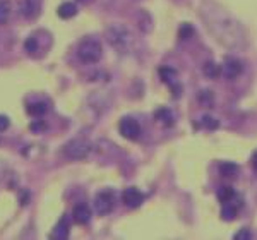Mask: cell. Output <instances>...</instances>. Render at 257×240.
<instances>
[{"label": "cell", "instance_id": "cell-22", "mask_svg": "<svg viewBox=\"0 0 257 240\" xmlns=\"http://www.w3.org/2000/svg\"><path fill=\"white\" fill-rule=\"evenodd\" d=\"M24 50L28 53H34L38 50V40L34 36H30L24 41Z\"/></svg>", "mask_w": 257, "mask_h": 240}, {"label": "cell", "instance_id": "cell-7", "mask_svg": "<svg viewBox=\"0 0 257 240\" xmlns=\"http://www.w3.org/2000/svg\"><path fill=\"white\" fill-rule=\"evenodd\" d=\"M242 72H243V64L240 62L239 59H235V57H226V59H225V65H223L225 78L233 81V79L239 78Z\"/></svg>", "mask_w": 257, "mask_h": 240}, {"label": "cell", "instance_id": "cell-6", "mask_svg": "<svg viewBox=\"0 0 257 240\" xmlns=\"http://www.w3.org/2000/svg\"><path fill=\"white\" fill-rule=\"evenodd\" d=\"M160 78L165 84L170 86V89L173 91V96L178 98L180 96V84L177 82V70L173 67H160Z\"/></svg>", "mask_w": 257, "mask_h": 240}, {"label": "cell", "instance_id": "cell-13", "mask_svg": "<svg viewBox=\"0 0 257 240\" xmlns=\"http://www.w3.org/2000/svg\"><path fill=\"white\" fill-rule=\"evenodd\" d=\"M57 14H59V17H62V19L74 17V16L77 14L76 4H72V2H64V4L60 5L59 9H57Z\"/></svg>", "mask_w": 257, "mask_h": 240}, {"label": "cell", "instance_id": "cell-25", "mask_svg": "<svg viewBox=\"0 0 257 240\" xmlns=\"http://www.w3.org/2000/svg\"><path fill=\"white\" fill-rule=\"evenodd\" d=\"M250 237H252V233H250L249 228H242L240 232L235 233V239H237V240H249Z\"/></svg>", "mask_w": 257, "mask_h": 240}, {"label": "cell", "instance_id": "cell-11", "mask_svg": "<svg viewBox=\"0 0 257 240\" xmlns=\"http://www.w3.org/2000/svg\"><path fill=\"white\" fill-rule=\"evenodd\" d=\"M69 216L67 214H64L62 218H60V222L57 223L55 230H53V233H51V239H67L69 237Z\"/></svg>", "mask_w": 257, "mask_h": 240}, {"label": "cell", "instance_id": "cell-23", "mask_svg": "<svg viewBox=\"0 0 257 240\" xmlns=\"http://www.w3.org/2000/svg\"><path fill=\"white\" fill-rule=\"evenodd\" d=\"M30 130L34 134L43 132V130H47V122H43V120H34V122L30 124Z\"/></svg>", "mask_w": 257, "mask_h": 240}, {"label": "cell", "instance_id": "cell-15", "mask_svg": "<svg viewBox=\"0 0 257 240\" xmlns=\"http://www.w3.org/2000/svg\"><path fill=\"white\" fill-rule=\"evenodd\" d=\"M216 197H218V201H220V203L226 204V203H230L233 197H235V191H233L230 185H223V187H220V191H218Z\"/></svg>", "mask_w": 257, "mask_h": 240}, {"label": "cell", "instance_id": "cell-12", "mask_svg": "<svg viewBox=\"0 0 257 240\" xmlns=\"http://www.w3.org/2000/svg\"><path fill=\"white\" fill-rule=\"evenodd\" d=\"M154 118H156L158 122H161L165 127L173 126V113L168 108H158V110L154 112Z\"/></svg>", "mask_w": 257, "mask_h": 240}, {"label": "cell", "instance_id": "cell-21", "mask_svg": "<svg viewBox=\"0 0 257 240\" xmlns=\"http://www.w3.org/2000/svg\"><path fill=\"white\" fill-rule=\"evenodd\" d=\"M202 126L206 127V129H209V130H214L220 127V124H218V120L214 117H209V115H204L202 117Z\"/></svg>", "mask_w": 257, "mask_h": 240}, {"label": "cell", "instance_id": "cell-19", "mask_svg": "<svg viewBox=\"0 0 257 240\" xmlns=\"http://www.w3.org/2000/svg\"><path fill=\"white\" fill-rule=\"evenodd\" d=\"M237 216V206H231L230 203H226L221 209V218L226 220V222H231V220H235Z\"/></svg>", "mask_w": 257, "mask_h": 240}, {"label": "cell", "instance_id": "cell-9", "mask_svg": "<svg viewBox=\"0 0 257 240\" xmlns=\"http://www.w3.org/2000/svg\"><path fill=\"white\" fill-rule=\"evenodd\" d=\"M72 220L79 225H86L91 220V208L86 203H79L72 209Z\"/></svg>", "mask_w": 257, "mask_h": 240}, {"label": "cell", "instance_id": "cell-10", "mask_svg": "<svg viewBox=\"0 0 257 240\" xmlns=\"http://www.w3.org/2000/svg\"><path fill=\"white\" fill-rule=\"evenodd\" d=\"M19 12H21L22 17L34 19L40 14V4L36 0H22L21 5H19Z\"/></svg>", "mask_w": 257, "mask_h": 240}, {"label": "cell", "instance_id": "cell-18", "mask_svg": "<svg viewBox=\"0 0 257 240\" xmlns=\"http://www.w3.org/2000/svg\"><path fill=\"white\" fill-rule=\"evenodd\" d=\"M11 2L9 0H0V24H5L9 21V16H11Z\"/></svg>", "mask_w": 257, "mask_h": 240}, {"label": "cell", "instance_id": "cell-28", "mask_svg": "<svg viewBox=\"0 0 257 240\" xmlns=\"http://www.w3.org/2000/svg\"><path fill=\"white\" fill-rule=\"evenodd\" d=\"M252 165H254V168H256V170H257V153L252 156Z\"/></svg>", "mask_w": 257, "mask_h": 240}, {"label": "cell", "instance_id": "cell-17", "mask_svg": "<svg viewBox=\"0 0 257 240\" xmlns=\"http://www.w3.org/2000/svg\"><path fill=\"white\" fill-rule=\"evenodd\" d=\"M202 72H204L206 78L216 79L218 76L221 74V69L218 67V64H214V62H206L204 67H202Z\"/></svg>", "mask_w": 257, "mask_h": 240}, {"label": "cell", "instance_id": "cell-16", "mask_svg": "<svg viewBox=\"0 0 257 240\" xmlns=\"http://www.w3.org/2000/svg\"><path fill=\"white\" fill-rule=\"evenodd\" d=\"M220 174L223 175V177H235V175L239 174V165L230 163V161L220 163Z\"/></svg>", "mask_w": 257, "mask_h": 240}, {"label": "cell", "instance_id": "cell-24", "mask_svg": "<svg viewBox=\"0 0 257 240\" xmlns=\"http://www.w3.org/2000/svg\"><path fill=\"white\" fill-rule=\"evenodd\" d=\"M199 100H201V103L204 105V107H211V103H213V93L204 89V91L199 95Z\"/></svg>", "mask_w": 257, "mask_h": 240}, {"label": "cell", "instance_id": "cell-8", "mask_svg": "<svg viewBox=\"0 0 257 240\" xmlns=\"http://www.w3.org/2000/svg\"><path fill=\"white\" fill-rule=\"evenodd\" d=\"M122 201H124L125 206L132 208V209H134V208H139L141 204H143L144 194L139 191V189L128 187V189H125V191L122 192Z\"/></svg>", "mask_w": 257, "mask_h": 240}, {"label": "cell", "instance_id": "cell-4", "mask_svg": "<svg viewBox=\"0 0 257 240\" xmlns=\"http://www.w3.org/2000/svg\"><path fill=\"white\" fill-rule=\"evenodd\" d=\"M115 208V194L112 191H101L98 192V196L95 199V209L98 214L105 216V214L112 213Z\"/></svg>", "mask_w": 257, "mask_h": 240}, {"label": "cell", "instance_id": "cell-5", "mask_svg": "<svg viewBox=\"0 0 257 240\" xmlns=\"http://www.w3.org/2000/svg\"><path fill=\"white\" fill-rule=\"evenodd\" d=\"M118 130H120V134L125 139H130V141L137 139L141 136V132H143L139 122H137L136 118H130V117L122 118L120 124H118Z\"/></svg>", "mask_w": 257, "mask_h": 240}, {"label": "cell", "instance_id": "cell-14", "mask_svg": "<svg viewBox=\"0 0 257 240\" xmlns=\"http://www.w3.org/2000/svg\"><path fill=\"white\" fill-rule=\"evenodd\" d=\"M28 113L33 115V117H43L45 113L48 112V105L45 101H34V103L28 105Z\"/></svg>", "mask_w": 257, "mask_h": 240}, {"label": "cell", "instance_id": "cell-26", "mask_svg": "<svg viewBox=\"0 0 257 240\" xmlns=\"http://www.w3.org/2000/svg\"><path fill=\"white\" fill-rule=\"evenodd\" d=\"M9 126H11L9 118L5 117V115H0V132H2V130H7Z\"/></svg>", "mask_w": 257, "mask_h": 240}, {"label": "cell", "instance_id": "cell-27", "mask_svg": "<svg viewBox=\"0 0 257 240\" xmlns=\"http://www.w3.org/2000/svg\"><path fill=\"white\" fill-rule=\"evenodd\" d=\"M30 199H31L30 191H22V192H21V197H19V201H21L22 206H26V204L30 203Z\"/></svg>", "mask_w": 257, "mask_h": 240}, {"label": "cell", "instance_id": "cell-1", "mask_svg": "<svg viewBox=\"0 0 257 240\" xmlns=\"http://www.w3.org/2000/svg\"><path fill=\"white\" fill-rule=\"evenodd\" d=\"M105 38L110 43V47H113L117 52H127L130 45H132V33L124 24L110 26L107 30V33H105Z\"/></svg>", "mask_w": 257, "mask_h": 240}, {"label": "cell", "instance_id": "cell-2", "mask_svg": "<svg viewBox=\"0 0 257 240\" xmlns=\"http://www.w3.org/2000/svg\"><path fill=\"white\" fill-rule=\"evenodd\" d=\"M77 57L82 64H96L101 59V45L96 40H86L77 48Z\"/></svg>", "mask_w": 257, "mask_h": 240}, {"label": "cell", "instance_id": "cell-3", "mask_svg": "<svg viewBox=\"0 0 257 240\" xmlns=\"http://www.w3.org/2000/svg\"><path fill=\"white\" fill-rule=\"evenodd\" d=\"M91 151V146H89L86 141L82 139H74L64 146V155L70 160H84L86 156Z\"/></svg>", "mask_w": 257, "mask_h": 240}, {"label": "cell", "instance_id": "cell-20", "mask_svg": "<svg viewBox=\"0 0 257 240\" xmlns=\"http://www.w3.org/2000/svg\"><path fill=\"white\" fill-rule=\"evenodd\" d=\"M194 26L192 24H189V22H184L182 26H180V30H178V36L182 38V40H189V38H192L194 36Z\"/></svg>", "mask_w": 257, "mask_h": 240}]
</instances>
